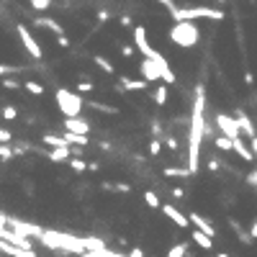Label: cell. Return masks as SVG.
<instances>
[{
  "mask_svg": "<svg viewBox=\"0 0 257 257\" xmlns=\"http://www.w3.org/2000/svg\"><path fill=\"white\" fill-rule=\"evenodd\" d=\"M190 126H188V170L190 175H196L201 167V144H203V134H206V90L203 85H196V100H193V111H190Z\"/></svg>",
  "mask_w": 257,
  "mask_h": 257,
  "instance_id": "cell-1",
  "label": "cell"
},
{
  "mask_svg": "<svg viewBox=\"0 0 257 257\" xmlns=\"http://www.w3.org/2000/svg\"><path fill=\"white\" fill-rule=\"evenodd\" d=\"M54 100H57V108L64 118H80L82 116V108H85V100L82 95H77L75 90H67V88H57L54 93Z\"/></svg>",
  "mask_w": 257,
  "mask_h": 257,
  "instance_id": "cell-2",
  "label": "cell"
},
{
  "mask_svg": "<svg viewBox=\"0 0 257 257\" xmlns=\"http://www.w3.org/2000/svg\"><path fill=\"white\" fill-rule=\"evenodd\" d=\"M167 36H170V41L175 44V47L193 49L198 44V39H201V31H198V26L193 21H178V23H172V29H170Z\"/></svg>",
  "mask_w": 257,
  "mask_h": 257,
  "instance_id": "cell-3",
  "label": "cell"
},
{
  "mask_svg": "<svg viewBox=\"0 0 257 257\" xmlns=\"http://www.w3.org/2000/svg\"><path fill=\"white\" fill-rule=\"evenodd\" d=\"M172 21H196V18H206V21H224V11L221 8H208V5H193V8H175L170 13Z\"/></svg>",
  "mask_w": 257,
  "mask_h": 257,
  "instance_id": "cell-4",
  "label": "cell"
},
{
  "mask_svg": "<svg viewBox=\"0 0 257 257\" xmlns=\"http://www.w3.org/2000/svg\"><path fill=\"white\" fill-rule=\"evenodd\" d=\"M214 126L219 128V134H221V136H229L232 142L242 136L239 124H237V118H234V116H229V113H224V111H219V113L214 116Z\"/></svg>",
  "mask_w": 257,
  "mask_h": 257,
  "instance_id": "cell-5",
  "label": "cell"
},
{
  "mask_svg": "<svg viewBox=\"0 0 257 257\" xmlns=\"http://www.w3.org/2000/svg\"><path fill=\"white\" fill-rule=\"evenodd\" d=\"M16 31H18V36H21V44H23V49L29 52V57H31V59H41V57H44V49H41V44L34 39V34L29 31V26L18 23Z\"/></svg>",
  "mask_w": 257,
  "mask_h": 257,
  "instance_id": "cell-6",
  "label": "cell"
},
{
  "mask_svg": "<svg viewBox=\"0 0 257 257\" xmlns=\"http://www.w3.org/2000/svg\"><path fill=\"white\" fill-rule=\"evenodd\" d=\"M152 59H154V64H157V70H160V80H165V85H175V82H178V75L172 72L170 59L165 57V54H160L157 49H154Z\"/></svg>",
  "mask_w": 257,
  "mask_h": 257,
  "instance_id": "cell-7",
  "label": "cell"
},
{
  "mask_svg": "<svg viewBox=\"0 0 257 257\" xmlns=\"http://www.w3.org/2000/svg\"><path fill=\"white\" fill-rule=\"evenodd\" d=\"M62 128L64 131H70V134H80V136H88L90 131H93V124L88 121V118H64L62 121Z\"/></svg>",
  "mask_w": 257,
  "mask_h": 257,
  "instance_id": "cell-8",
  "label": "cell"
},
{
  "mask_svg": "<svg viewBox=\"0 0 257 257\" xmlns=\"http://www.w3.org/2000/svg\"><path fill=\"white\" fill-rule=\"evenodd\" d=\"M162 214L167 216V219H170V221L175 224L178 229H193V226H190V219H188L185 214H183V211H180L178 206H172V203H165V206H162Z\"/></svg>",
  "mask_w": 257,
  "mask_h": 257,
  "instance_id": "cell-9",
  "label": "cell"
},
{
  "mask_svg": "<svg viewBox=\"0 0 257 257\" xmlns=\"http://www.w3.org/2000/svg\"><path fill=\"white\" fill-rule=\"evenodd\" d=\"M134 47L139 49L144 57H152L154 54V47L149 44V34H147L144 26H134Z\"/></svg>",
  "mask_w": 257,
  "mask_h": 257,
  "instance_id": "cell-10",
  "label": "cell"
},
{
  "mask_svg": "<svg viewBox=\"0 0 257 257\" xmlns=\"http://www.w3.org/2000/svg\"><path fill=\"white\" fill-rule=\"evenodd\" d=\"M188 219H190V226H196L198 232H203L206 237H211V239H216V226H214V221H211V219L201 216V214H190Z\"/></svg>",
  "mask_w": 257,
  "mask_h": 257,
  "instance_id": "cell-11",
  "label": "cell"
},
{
  "mask_svg": "<svg viewBox=\"0 0 257 257\" xmlns=\"http://www.w3.org/2000/svg\"><path fill=\"white\" fill-rule=\"evenodd\" d=\"M149 82L147 80H134V77H121L116 85V93H139V90H147Z\"/></svg>",
  "mask_w": 257,
  "mask_h": 257,
  "instance_id": "cell-12",
  "label": "cell"
},
{
  "mask_svg": "<svg viewBox=\"0 0 257 257\" xmlns=\"http://www.w3.org/2000/svg\"><path fill=\"white\" fill-rule=\"evenodd\" d=\"M34 26H36V29L49 31V34H57V36H62V34H64L62 23L57 21V18H49V16H39V18H34Z\"/></svg>",
  "mask_w": 257,
  "mask_h": 257,
  "instance_id": "cell-13",
  "label": "cell"
},
{
  "mask_svg": "<svg viewBox=\"0 0 257 257\" xmlns=\"http://www.w3.org/2000/svg\"><path fill=\"white\" fill-rule=\"evenodd\" d=\"M139 70H142V80H147V82H160V70H157V64H154L152 57H144V62L139 64Z\"/></svg>",
  "mask_w": 257,
  "mask_h": 257,
  "instance_id": "cell-14",
  "label": "cell"
},
{
  "mask_svg": "<svg viewBox=\"0 0 257 257\" xmlns=\"http://www.w3.org/2000/svg\"><path fill=\"white\" fill-rule=\"evenodd\" d=\"M234 118H237V124H239V131L247 136V139H255V136H257V131H255L252 118L247 116V113H242V111H237V113H234Z\"/></svg>",
  "mask_w": 257,
  "mask_h": 257,
  "instance_id": "cell-15",
  "label": "cell"
},
{
  "mask_svg": "<svg viewBox=\"0 0 257 257\" xmlns=\"http://www.w3.org/2000/svg\"><path fill=\"white\" fill-rule=\"evenodd\" d=\"M234 152H237V157L244 160L247 165L255 162V154H252V149H250V144H247L242 136H239V139H234Z\"/></svg>",
  "mask_w": 257,
  "mask_h": 257,
  "instance_id": "cell-16",
  "label": "cell"
},
{
  "mask_svg": "<svg viewBox=\"0 0 257 257\" xmlns=\"http://www.w3.org/2000/svg\"><path fill=\"white\" fill-rule=\"evenodd\" d=\"M75 152L72 147H62V149H49L47 152V157L52 160V162H70V154Z\"/></svg>",
  "mask_w": 257,
  "mask_h": 257,
  "instance_id": "cell-17",
  "label": "cell"
},
{
  "mask_svg": "<svg viewBox=\"0 0 257 257\" xmlns=\"http://www.w3.org/2000/svg\"><path fill=\"white\" fill-rule=\"evenodd\" d=\"M85 108H93L98 113H108V116H116L118 108L116 106H108V103H98V100H85Z\"/></svg>",
  "mask_w": 257,
  "mask_h": 257,
  "instance_id": "cell-18",
  "label": "cell"
},
{
  "mask_svg": "<svg viewBox=\"0 0 257 257\" xmlns=\"http://www.w3.org/2000/svg\"><path fill=\"white\" fill-rule=\"evenodd\" d=\"M211 144H214L216 147V152H234V142L232 139H229V136H221V134H216L214 136V142H211Z\"/></svg>",
  "mask_w": 257,
  "mask_h": 257,
  "instance_id": "cell-19",
  "label": "cell"
},
{
  "mask_svg": "<svg viewBox=\"0 0 257 257\" xmlns=\"http://www.w3.org/2000/svg\"><path fill=\"white\" fill-rule=\"evenodd\" d=\"M190 237H193V242H196V244L201 247V250H206V252H208V250H214V239H211V237H206L203 232L193 229V234H190Z\"/></svg>",
  "mask_w": 257,
  "mask_h": 257,
  "instance_id": "cell-20",
  "label": "cell"
},
{
  "mask_svg": "<svg viewBox=\"0 0 257 257\" xmlns=\"http://www.w3.org/2000/svg\"><path fill=\"white\" fill-rule=\"evenodd\" d=\"M62 139L67 142L70 147H82V149H85V147L90 144V139H88V136H80V134H70V131H62Z\"/></svg>",
  "mask_w": 257,
  "mask_h": 257,
  "instance_id": "cell-21",
  "label": "cell"
},
{
  "mask_svg": "<svg viewBox=\"0 0 257 257\" xmlns=\"http://www.w3.org/2000/svg\"><path fill=\"white\" fill-rule=\"evenodd\" d=\"M93 62H95V67H100V70L106 72V75H116V67L111 64V59H108V57H103V54H95Z\"/></svg>",
  "mask_w": 257,
  "mask_h": 257,
  "instance_id": "cell-22",
  "label": "cell"
},
{
  "mask_svg": "<svg viewBox=\"0 0 257 257\" xmlns=\"http://www.w3.org/2000/svg\"><path fill=\"white\" fill-rule=\"evenodd\" d=\"M229 226H232V232H234L237 237H239V242H242V244H250V242H252V239H250V232H244L242 224L237 221V219H229Z\"/></svg>",
  "mask_w": 257,
  "mask_h": 257,
  "instance_id": "cell-23",
  "label": "cell"
},
{
  "mask_svg": "<svg viewBox=\"0 0 257 257\" xmlns=\"http://www.w3.org/2000/svg\"><path fill=\"white\" fill-rule=\"evenodd\" d=\"M144 203H147V208H152V211L162 208V201L157 196V190H144Z\"/></svg>",
  "mask_w": 257,
  "mask_h": 257,
  "instance_id": "cell-24",
  "label": "cell"
},
{
  "mask_svg": "<svg viewBox=\"0 0 257 257\" xmlns=\"http://www.w3.org/2000/svg\"><path fill=\"white\" fill-rule=\"evenodd\" d=\"M167 100H170V93H167V85H160L157 90H154V106H160V108H165V106H167Z\"/></svg>",
  "mask_w": 257,
  "mask_h": 257,
  "instance_id": "cell-25",
  "label": "cell"
},
{
  "mask_svg": "<svg viewBox=\"0 0 257 257\" xmlns=\"http://www.w3.org/2000/svg\"><path fill=\"white\" fill-rule=\"evenodd\" d=\"M100 188L108 193H131V185H126V183H100Z\"/></svg>",
  "mask_w": 257,
  "mask_h": 257,
  "instance_id": "cell-26",
  "label": "cell"
},
{
  "mask_svg": "<svg viewBox=\"0 0 257 257\" xmlns=\"http://www.w3.org/2000/svg\"><path fill=\"white\" fill-rule=\"evenodd\" d=\"M23 88L29 90L31 95H44V93H47V88H44V82H39V80H26V82H23Z\"/></svg>",
  "mask_w": 257,
  "mask_h": 257,
  "instance_id": "cell-27",
  "label": "cell"
},
{
  "mask_svg": "<svg viewBox=\"0 0 257 257\" xmlns=\"http://www.w3.org/2000/svg\"><path fill=\"white\" fill-rule=\"evenodd\" d=\"M190 252H188V244L185 242H178V244H172L170 247V252L165 255V257H188Z\"/></svg>",
  "mask_w": 257,
  "mask_h": 257,
  "instance_id": "cell-28",
  "label": "cell"
},
{
  "mask_svg": "<svg viewBox=\"0 0 257 257\" xmlns=\"http://www.w3.org/2000/svg\"><path fill=\"white\" fill-rule=\"evenodd\" d=\"M165 178H190L188 167H165Z\"/></svg>",
  "mask_w": 257,
  "mask_h": 257,
  "instance_id": "cell-29",
  "label": "cell"
},
{
  "mask_svg": "<svg viewBox=\"0 0 257 257\" xmlns=\"http://www.w3.org/2000/svg\"><path fill=\"white\" fill-rule=\"evenodd\" d=\"M70 170L72 172H77V175H80V172H88V162L85 160H80V157H70Z\"/></svg>",
  "mask_w": 257,
  "mask_h": 257,
  "instance_id": "cell-30",
  "label": "cell"
},
{
  "mask_svg": "<svg viewBox=\"0 0 257 257\" xmlns=\"http://www.w3.org/2000/svg\"><path fill=\"white\" fill-rule=\"evenodd\" d=\"M16 157V152H13V144H0V160H3L5 165L11 162Z\"/></svg>",
  "mask_w": 257,
  "mask_h": 257,
  "instance_id": "cell-31",
  "label": "cell"
},
{
  "mask_svg": "<svg viewBox=\"0 0 257 257\" xmlns=\"http://www.w3.org/2000/svg\"><path fill=\"white\" fill-rule=\"evenodd\" d=\"M162 139H149V142H147V149H149V154H152V157H160V154H162Z\"/></svg>",
  "mask_w": 257,
  "mask_h": 257,
  "instance_id": "cell-32",
  "label": "cell"
},
{
  "mask_svg": "<svg viewBox=\"0 0 257 257\" xmlns=\"http://www.w3.org/2000/svg\"><path fill=\"white\" fill-rule=\"evenodd\" d=\"M0 116H3L5 121H13V118H18V108L11 106V103H5V106H3V111H0Z\"/></svg>",
  "mask_w": 257,
  "mask_h": 257,
  "instance_id": "cell-33",
  "label": "cell"
},
{
  "mask_svg": "<svg viewBox=\"0 0 257 257\" xmlns=\"http://www.w3.org/2000/svg\"><path fill=\"white\" fill-rule=\"evenodd\" d=\"M29 5L34 8V11H49V8L54 5V0H29Z\"/></svg>",
  "mask_w": 257,
  "mask_h": 257,
  "instance_id": "cell-34",
  "label": "cell"
},
{
  "mask_svg": "<svg viewBox=\"0 0 257 257\" xmlns=\"http://www.w3.org/2000/svg\"><path fill=\"white\" fill-rule=\"evenodd\" d=\"M165 147H167L170 152H178V149H180V142H178V136H172V134H165Z\"/></svg>",
  "mask_w": 257,
  "mask_h": 257,
  "instance_id": "cell-35",
  "label": "cell"
},
{
  "mask_svg": "<svg viewBox=\"0 0 257 257\" xmlns=\"http://www.w3.org/2000/svg\"><path fill=\"white\" fill-rule=\"evenodd\" d=\"M0 88H5V90H21V82L13 80V77H5V80H0Z\"/></svg>",
  "mask_w": 257,
  "mask_h": 257,
  "instance_id": "cell-36",
  "label": "cell"
},
{
  "mask_svg": "<svg viewBox=\"0 0 257 257\" xmlns=\"http://www.w3.org/2000/svg\"><path fill=\"white\" fill-rule=\"evenodd\" d=\"M93 90H95V85H93L90 80H80V82H77V95H80V93H93Z\"/></svg>",
  "mask_w": 257,
  "mask_h": 257,
  "instance_id": "cell-37",
  "label": "cell"
},
{
  "mask_svg": "<svg viewBox=\"0 0 257 257\" xmlns=\"http://www.w3.org/2000/svg\"><path fill=\"white\" fill-rule=\"evenodd\" d=\"M0 144H13V131H8L5 126H0Z\"/></svg>",
  "mask_w": 257,
  "mask_h": 257,
  "instance_id": "cell-38",
  "label": "cell"
},
{
  "mask_svg": "<svg viewBox=\"0 0 257 257\" xmlns=\"http://www.w3.org/2000/svg\"><path fill=\"white\" fill-rule=\"evenodd\" d=\"M13 72H21V67H16V64H13V67H11V64H0V77H3V75H13Z\"/></svg>",
  "mask_w": 257,
  "mask_h": 257,
  "instance_id": "cell-39",
  "label": "cell"
},
{
  "mask_svg": "<svg viewBox=\"0 0 257 257\" xmlns=\"http://www.w3.org/2000/svg\"><path fill=\"white\" fill-rule=\"evenodd\" d=\"M134 52H136V47H134V44H121V57H134Z\"/></svg>",
  "mask_w": 257,
  "mask_h": 257,
  "instance_id": "cell-40",
  "label": "cell"
},
{
  "mask_svg": "<svg viewBox=\"0 0 257 257\" xmlns=\"http://www.w3.org/2000/svg\"><path fill=\"white\" fill-rule=\"evenodd\" d=\"M57 44H59V47H62V49H70V47H72V41H70V36H67V34H62V36H57Z\"/></svg>",
  "mask_w": 257,
  "mask_h": 257,
  "instance_id": "cell-41",
  "label": "cell"
},
{
  "mask_svg": "<svg viewBox=\"0 0 257 257\" xmlns=\"http://www.w3.org/2000/svg\"><path fill=\"white\" fill-rule=\"evenodd\" d=\"M118 26H121V29H131V31H134V26H131V16H121V18H118Z\"/></svg>",
  "mask_w": 257,
  "mask_h": 257,
  "instance_id": "cell-42",
  "label": "cell"
},
{
  "mask_svg": "<svg viewBox=\"0 0 257 257\" xmlns=\"http://www.w3.org/2000/svg\"><path fill=\"white\" fill-rule=\"evenodd\" d=\"M95 18H98V23H108V21H111V13H108V11H98Z\"/></svg>",
  "mask_w": 257,
  "mask_h": 257,
  "instance_id": "cell-43",
  "label": "cell"
},
{
  "mask_svg": "<svg viewBox=\"0 0 257 257\" xmlns=\"http://www.w3.org/2000/svg\"><path fill=\"white\" fill-rule=\"evenodd\" d=\"M126 257H147V255H144V250H142V247H131Z\"/></svg>",
  "mask_w": 257,
  "mask_h": 257,
  "instance_id": "cell-44",
  "label": "cell"
},
{
  "mask_svg": "<svg viewBox=\"0 0 257 257\" xmlns=\"http://www.w3.org/2000/svg\"><path fill=\"white\" fill-rule=\"evenodd\" d=\"M247 183H250V185H255V190H257V167L250 172V175H247Z\"/></svg>",
  "mask_w": 257,
  "mask_h": 257,
  "instance_id": "cell-45",
  "label": "cell"
},
{
  "mask_svg": "<svg viewBox=\"0 0 257 257\" xmlns=\"http://www.w3.org/2000/svg\"><path fill=\"white\" fill-rule=\"evenodd\" d=\"M157 3H160V5H165V8H167V11H170V13H172V11H175V8H178L175 3H172V0H157Z\"/></svg>",
  "mask_w": 257,
  "mask_h": 257,
  "instance_id": "cell-46",
  "label": "cell"
},
{
  "mask_svg": "<svg viewBox=\"0 0 257 257\" xmlns=\"http://www.w3.org/2000/svg\"><path fill=\"white\" fill-rule=\"evenodd\" d=\"M23 193H26V196H34V193H36V190H34V183L26 180V183H23Z\"/></svg>",
  "mask_w": 257,
  "mask_h": 257,
  "instance_id": "cell-47",
  "label": "cell"
},
{
  "mask_svg": "<svg viewBox=\"0 0 257 257\" xmlns=\"http://www.w3.org/2000/svg\"><path fill=\"white\" fill-rule=\"evenodd\" d=\"M250 239H252V242L257 239V219H255V221H252V226H250Z\"/></svg>",
  "mask_w": 257,
  "mask_h": 257,
  "instance_id": "cell-48",
  "label": "cell"
},
{
  "mask_svg": "<svg viewBox=\"0 0 257 257\" xmlns=\"http://www.w3.org/2000/svg\"><path fill=\"white\" fill-rule=\"evenodd\" d=\"M244 82H247V85H255V75H252V72H244Z\"/></svg>",
  "mask_w": 257,
  "mask_h": 257,
  "instance_id": "cell-49",
  "label": "cell"
},
{
  "mask_svg": "<svg viewBox=\"0 0 257 257\" xmlns=\"http://www.w3.org/2000/svg\"><path fill=\"white\" fill-rule=\"evenodd\" d=\"M250 149H252V154H255V160H257V136H255V139H250Z\"/></svg>",
  "mask_w": 257,
  "mask_h": 257,
  "instance_id": "cell-50",
  "label": "cell"
},
{
  "mask_svg": "<svg viewBox=\"0 0 257 257\" xmlns=\"http://www.w3.org/2000/svg\"><path fill=\"white\" fill-rule=\"evenodd\" d=\"M98 170H100L98 162H88V172H98Z\"/></svg>",
  "mask_w": 257,
  "mask_h": 257,
  "instance_id": "cell-51",
  "label": "cell"
},
{
  "mask_svg": "<svg viewBox=\"0 0 257 257\" xmlns=\"http://www.w3.org/2000/svg\"><path fill=\"white\" fill-rule=\"evenodd\" d=\"M172 196H175V198H183V196H185V190H183V188H172Z\"/></svg>",
  "mask_w": 257,
  "mask_h": 257,
  "instance_id": "cell-52",
  "label": "cell"
},
{
  "mask_svg": "<svg viewBox=\"0 0 257 257\" xmlns=\"http://www.w3.org/2000/svg\"><path fill=\"white\" fill-rule=\"evenodd\" d=\"M216 257H232V255H226V252H219Z\"/></svg>",
  "mask_w": 257,
  "mask_h": 257,
  "instance_id": "cell-53",
  "label": "cell"
},
{
  "mask_svg": "<svg viewBox=\"0 0 257 257\" xmlns=\"http://www.w3.org/2000/svg\"><path fill=\"white\" fill-rule=\"evenodd\" d=\"M216 3H226V0H216Z\"/></svg>",
  "mask_w": 257,
  "mask_h": 257,
  "instance_id": "cell-54",
  "label": "cell"
}]
</instances>
